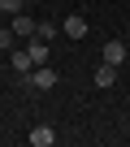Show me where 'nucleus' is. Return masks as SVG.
Here are the masks:
<instances>
[{
    "mask_svg": "<svg viewBox=\"0 0 130 147\" xmlns=\"http://www.w3.org/2000/svg\"><path fill=\"white\" fill-rule=\"evenodd\" d=\"M30 87H35V91H52V87H56V69L35 65V69H30Z\"/></svg>",
    "mask_w": 130,
    "mask_h": 147,
    "instance_id": "nucleus-1",
    "label": "nucleus"
},
{
    "mask_svg": "<svg viewBox=\"0 0 130 147\" xmlns=\"http://www.w3.org/2000/svg\"><path fill=\"white\" fill-rule=\"evenodd\" d=\"M9 65L22 74V78H26L30 69H35V61H30V52H26V48H13V52H9Z\"/></svg>",
    "mask_w": 130,
    "mask_h": 147,
    "instance_id": "nucleus-5",
    "label": "nucleus"
},
{
    "mask_svg": "<svg viewBox=\"0 0 130 147\" xmlns=\"http://www.w3.org/2000/svg\"><path fill=\"white\" fill-rule=\"evenodd\" d=\"M35 26H39V22H35L26 9H22V13H13V35H18V39H30V35H35Z\"/></svg>",
    "mask_w": 130,
    "mask_h": 147,
    "instance_id": "nucleus-3",
    "label": "nucleus"
},
{
    "mask_svg": "<svg viewBox=\"0 0 130 147\" xmlns=\"http://www.w3.org/2000/svg\"><path fill=\"white\" fill-rule=\"evenodd\" d=\"M61 35H65V39H83V35H87V18H83V13H70V18L61 22Z\"/></svg>",
    "mask_w": 130,
    "mask_h": 147,
    "instance_id": "nucleus-2",
    "label": "nucleus"
},
{
    "mask_svg": "<svg viewBox=\"0 0 130 147\" xmlns=\"http://www.w3.org/2000/svg\"><path fill=\"white\" fill-rule=\"evenodd\" d=\"M35 35H39V39H48V43H52V39H56V26H52V22H39V26H35Z\"/></svg>",
    "mask_w": 130,
    "mask_h": 147,
    "instance_id": "nucleus-10",
    "label": "nucleus"
},
{
    "mask_svg": "<svg viewBox=\"0 0 130 147\" xmlns=\"http://www.w3.org/2000/svg\"><path fill=\"white\" fill-rule=\"evenodd\" d=\"M26 52H30V61H35V65H43V61H48V39L30 35V39H26Z\"/></svg>",
    "mask_w": 130,
    "mask_h": 147,
    "instance_id": "nucleus-6",
    "label": "nucleus"
},
{
    "mask_svg": "<svg viewBox=\"0 0 130 147\" xmlns=\"http://www.w3.org/2000/svg\"><path fill=\"white\" fill-rule=\"evenodd\" d=\"M18 48V35H13V26L9 30H0V52H13Z\"/></svg>",
    "mask_w": 130,
    "mask_h": 147,
    "instance_id": "nucleus-9",
    "label": "nucleus"
},
{
    "mask_svg": "<svg viewBox=\"0 0 130 147\" xmlns=\"http://www.w3.org/2000/svg\"><path fill=\"white\" fill-rule=\"evenodd\" d=\"M113 82H117V65H108V61H100V65H95V87H100V91H108Z\"/></svg>",
    "mask_w": 130,
    "mask_h": 147,
    "instance_id": "nucleus-4",
    "label": "nucleus"
},
{
    "mask_svg": "<svg viewBox=\"0 0 130 147\" xmlns=\"http://www.w3.org/2000/svg\"><path fill=\"white\" fill-rule=\"evenodd\" d=\"M26 5H35V0H26Z\"/></svg>",
    "mask_w": 130,
    "mask_h": 147,
    "instance_id": "nucleus-12",
    "label": "nucleus"
},
{
    "mask_svg": "<svg viewBox=\"0 0 130 147\" xmlns=\"http://www.w3.org/2000/svg\"><path fill=\"white\" fill-rule=\"evenodd\" d=\"M104 61H108V65H121V61H126V43H121V39H108V43H104Z\"/></svg>",
    "mask_w": 130,
    "mask_h": 147,
    "instance_id": "nucleus-7",
    "label": "nucleus"
},
{
    "mask_svg": "<svg viewBox=\"0 0 130 147\" xmlns=\"http://www.w3.org/2000/svg\"><path fill=\"white\" fill-rule=\"evenodd\" d=\"M22 5H26V0H0V13L13 18V13H22Z\"/></svg>",
    "mask_w": 130,
    "mask_h": 147,
    "instance_id": "nucleus-11",
    "label": "nucleus"
},
{
    "mask_svg": "<svg viewBox=\"0 0 130 147\" xmlns=\"http://www.w3.org/2000/svg\"><path fill=\"white\" fill-rule=\"evenodd\" d=\"M30 143H35V147H52V143H56V130H52V125H35V130H30Z\"/></svg>",
    "mask_w": 130,
    "mask_h": 147,
    "instance_id": "nucleus-8",
    "label": "nucleus"
}]
</instances>
